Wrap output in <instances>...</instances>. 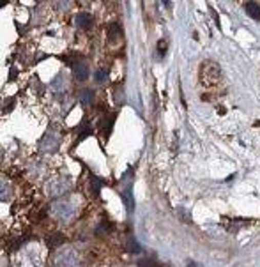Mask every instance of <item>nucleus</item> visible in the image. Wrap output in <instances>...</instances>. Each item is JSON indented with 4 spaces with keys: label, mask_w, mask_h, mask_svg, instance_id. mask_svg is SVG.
Here are the masks:
<instances>
[{
    "label": "nucleus",
    "mask_w": 260,
    "mask_h": 267,
    "mask_svg": "<svg viewBox=\"0 0 260 267\" xmlns=\"http://www.w3.org/2000/svg\"><path fill=\"white\" fill-rule=\"evenodd\" d=\"M80 101H82V105H84V107H89V105H92L94 103V92L90 89L82 90V92H80Z\"/></svg>",
    "instance_id": "9d476101"
},
{
    "label": "nucleus",
    "mask_w": 260,
    "mask_h": 267,
    "mask_svg": "<svg viewBox=\"0 0 260 267\" xmlns=\"http://www.w3.org/2000/svg\"><path fill=\"white\" fill-rule=\"evenodd\" d=\"M9 196H11V186H9V182L4 180L2 182V200H9Z\"/></svg>",
    "instance_id": "2eb2a0df"
},
{
    "label": "nucleus",
    "mask_w": 260,
    "mask_h": 267,
    "mask_svg": "<svg viewBox=\"0 0 260 267\" xmlns=\"http://www.w3.org/2000/svg\"><path fill=\"white\" fill-rule=\"evenodd\" d=\"M73 71H74V78H76L78 81H85L87 78H89V66H87L85 62H76V64L73 66Z\"/></svg>",
    "instance_id": "423d86ee"
},
{
    "label": "nucleus",
    "mask_w": 260,
    "mask_h": 267,
    "mask_svg": "<svg viewBox=\"0 0 260 267\" xmlns=\"http://www.w3.org/2000/svg\"><path fill=\"white\" fill-rule=\"evenodd\" d=\"M121 37V29H119V25H110V29H108V39H110V43H117V39Z\"/></svg>",
    "instance_id": "ddd939ff"
},
{
    "label": "nucleus",
    "mask_w": 260,
    "mask_h": 267,
    "mask_svg": "<svg viewBox=\"0 0 260 267\" xmlns=\"http://www.w3.org/2000/svg\"><path fill=\"white\" fill-rule=\"evenodd\" d=\"M50 89H52L53 92H62V90L66 89V76L64 74H57V76L52 80V84H50Z\"/></svg>",
    "instance_id": "6e6552de"
},
{
    "label": "nucleus",
    "mask_w": 260,
    "mask_h": 267,
    "mask_svg": "<svg viewBox=\"0 0 260 267\" xmlns=\"http://www.w3.org/2000/svg\"><path fill=\"white\" fill-rule=\"evenodd\" d=\"M87 135H90V129L85 128V124H82V131H80V136H78V140H84Z\"/></svg>",
    "instance_id": "6ab92c4d"
},
{
    "label": "nucleus",
    "mask_w": 260,
    "mask_h": 267,
    "mask_svg": "<svg viewBox=\"0 0 260 267\" xmlns=\"http://www.w3.org/2000/svg\"><path fill=\"white\" fill-rule=\"evenodd\" d=\"M106 78H108V73H106L105 69H97L96 71V81L97 84H105Z\"/></svg>",
    "instance_id": "dca6fc26"
},
{
    "label": "nucleus",
    "mask_w": 260,
    "mask_h": 267,
    "mask_svg": "<svg viewBox=\"0 0 260 267\" xmlns=\"http://www.w3.org/2000/svg\"><path fill=\"white\" fill-rule=\"evenodd\" d=\"M129 251H133V253H140V246L135 239H129Z\"/></svg>",
    "instance_id": "f3484780"
},
{
    "label": "nucleus",
    "mask_w": 260,
    "mask_h": 267,
    "mask_svg": "<svg viewBox=\"0 0 260 267\" xmlns=\"http://www.w3.org/2000/svg\"><path fill=\"white\" fill-rule=\"evenodd\" d=\"M50 213L57 221L68 223L78 213V202L74 198H69V196H62V198L53 200V203L50 206Z\"/></svg>",
    "instance_id": "f257e3e1"
},
{
    "label": "nucleus",
    "mask_w": 260,
    "mask_h": 267,
    "mask_svg": "<svg viewBox=\"0 0 260 267\" xmlns=\"http://www.w3.org/2000/svg\"><path fill=\"white\" fill-rule=\"evenodd\" d=\"M22 264H23V267H39L41 265V255H39V250L34 248V246L23 250Z\"/></svg>",
    "instance_id": "39448f33"
},
{
    "label": "nucleus",
    "mask_w": 260,
    "mask_h": 267,
    "mask_svg": "<svg viewBox=\"0 0 260 267\" xmlns=\"http://www.w3.org/2000/svg\"><path fill=\"white\" fill-rule=\"evenodd\" d=\"M71 186H73V184H71V180L68 177H57L46 184V193L50 196H61L68 193Z\"/></svg>",
    "instance_id": "7ed1b4c3"
},
{
    "label": "nucleus",
    "mask_w": 260,
    "mask_h": 267,
    "mask_svg": "<svg viewBox=\"0 0 260 267\" xmlns=\"http://www.w3.org/2000/svg\"><path fill=\"white\" fill-rule=\"evenodd\" d=\"M55 267H80V255L73 248H62L53 258Z\"/></svg>",
    "instance_id": "f03ea898"
},
{
    "label": "nucleus",
    "mask_w": 260,
    "mask_h": 267,
    "mask_svg": "<svg viewBox=\"0 0 260 267\" xmlns=\"http://www.w3.org/2000/svg\"><path fill=\"white\" fill-rule=\"evenodd\" d=\"M101 186H103V182H101L99 179L90 177V180H89V190H90V193H92L94 196H99V190H101Z\"/></svg>",
    "instance_id": "9b49d317"
},
{
    "label": "nucleus",
    "mask_w": 260,
    "mask_h": 267,
    "mask_svg": "<svg viewBox=\"0 0 260 267\" xmlns=\"http://www.w3.org/2000/svg\"><path fill=\"white\" fill-rule=\"evenodd\" d=\"M244 9H246V13L250 14L251 18L255 19H260V6L255 2H246L244 4Z\"/></svg>",
    "instance_id": "1a4fd4ad"
},
{
    "label": "nucleus",
    "mask_w": 260,
    "mask_h": 267,
    "mask_svg": "<svg viewBox=\"0 0 260 267\" xmlns=\"http://www.w3.org/2000/svg\"><path fill=\"white\" fill-rule=\"evenodd\" d=\"M55 7H57V9H61V11H66V9H69V7H71V4L69 2H57V4H55Z\"/></svg>",
    "instance_id": "412c9836"
},
{
    "label": "nucleus",
    "mask_w": 260,
    "mask_h": 267,
    "mask_svg": "<svg viewBox=\"0 0 260 267\" xmlns=\"http://www.w3.org/2000/svg\"><path fill=\"white\" fill-rule=\"evenodd\" d=\"M157 52H159V55L163 57L165 52H167V41H159V45H157Z\"/></svg>",
    "instance_id": "aec40b11"
},
{
    "label": "nucleus",
    "mask_w": 260,
    "mask_h": 267,
    "mask_svg": "<svg viewBox=\"0 0 260 267\" xmlns=\"http://www.w3.org/2000/svg\"><path fill=\"white\" fill-rule=\"evenodd\" d=\"M124 202H126V206H128V209H133V206H135V202H133L131 190H126V191H124Z\"/></svg>",
    "instance_id": "4468645a"
},
{
    "label": "nucleus",
    "mask_w": 260,
    "mask_h": 267,
    "mask_svg": "<svg viewBox=\"0 0 260 267\" xmlns=\"http://www.w3.org/2000/svg\"><path fill=\"white\" fill-rule=\"evenodd\" d=\"M138 265H140V267H157V264H156L154 260H152V258H147V260H142Z\"/></svg>",
    "instance_id": "a211bd4d"
},
{
    "label": "nucleus",
    "mask_w": 260,
    "mask_h": 267,
    "mask_svg": "<svg viewBox=\"0 0 260 267\" xmlns=\"http://www.w3.org/2000/svg\"><path fill=\"white\" fill-rule=\"evenodd\" d=\"M74 23H76V27H80V29H89V27L92 25V16H90L89 13H78L76 18H74Z\"/></svg>",
    "instance_id": "0eeeda50"
},
{
    "label": "nucleus",
    "mask_w": 260,
    "mask_h": 267,
    "mask_svg": "<svg viewBox=\"0 0 260 267\" xmlns=\"http://www.w3.org/2000/svg\"><path fill=\"white\" fill-rule=\"evenodd\" d=\"M58 145H61V133L57 131V129H48V133H46L45 136H43L41 140V151L45 152H55L58 149Z\"/></svg>",
    "instance_id": "20e7f679"
},
{
    "label": "nucleus",
    "mask_w": 260,
    "mask_h": 267,
    "mask_svg": "<svg viewBox=\"0 0 260 267\" xmlns=\"http://www.w3.org/2000/svg\"><path fill=\"white\" fill-rule=\"evenodd\" d=\"M62 242H64V235L61 234H53L48 237V241H46V244L50 246V248H57V246H61Z\"/></svg>",
    "instance_id": "f8f14e48"
}]
</instances>
